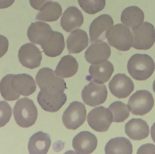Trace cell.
I'll return each instance as SVG.
<instances>
[{
	"label": "cell",
	"mask_w": 155,
	"mask_h": 154,
	"mask_svg": "<svg viewBox=\"0 0 155 154\" xmlns=\"http://www.w3.org/2000/svg\"><path fill=\"white\" fill-rule=\"evenodd\" d=\"M151 134L152 139L155 143V123L151 127Z\"/></svg>",
	"instance_id": "36"
},
{
	"label": "cell",
	"mask_w": 155,
	"mask_h": 154,
	"mask_svg": "<svg viewBox=\"0 0 155 154\" xmlns=\"http://www.w3.org/2000/svg\"><path fill=\"white\" fill-rule=\"evenodd\" d=\"M154 105L152 94L146 90H140L134 93L129 98L128 108L132 114L143 116L149 113Z\"/></svg>",
	"instance_id": "5"
},
{
	"label": "cell",
	"mask_w": 155,
	"mask_h": 154,
	"mask_svg": "<svg viewBox=\"0 0 155 154\" xmlns=\"http://www.w3.org/2000/svg\"><path fill=\"white\" fill-rule=\"evenodd\" d=\"M111 54V48L106 42H94L85 52V58L90 64H101L107 61Z\"/></svg>",
	"instance_id": "13"
},
{
	"label": "cell",
	"mask_w": 155,
	"mask_h": 154,
	"mask_svg": "<svg viewBox=\"0 0 155 154\" xmlns=\"http://www.w3.org/2000/svg\"><path fill=\"white\" fill-rule=\"evenodd\" d=\"M12 108L5 101H0V127L5 126L11 119Z\"/></svg>",
	"instance_id": "31"
},
{
	"label": "cell",
	"mask_w": 155,
	"mask_h": 154,
	"mask_svg": "<svg viewBox=\"0 0 155 154\" xmlns=\"http://www.w3.org/2000/svg\"><path fill=\"white\" fill-rule=\"evenodd\" d=\"M107 94V89L104 84L92 81L82 90V99L86 105L95 107L105 102Z\"/></svg>",
	"instance_id": "9"
},
{
	"label": "cell",
	"mask_w": 155,
	"mask_h": 154,
	"mask_svg": "<svg viewBox=\"0 0 155 154\" xmlns=\"http://www.w3.org/2000/svg\"><path fill=\"white\" fill-rule=\"evenodd\" d=\"M78 69V62L71 55L62 57L55 69V73L63 78H70L75 75Z\"/></svg>",
	"instance_id": "25"
},
{
	"label": "cell",
	"mask_w": 155,
	"mask_h": 154,
	"mask_svg": "<svg viewBox=\"0 0 155 154\" xmlns=\"http://www.w3.org/2000/svg\"><path fill=\"white\" fill-rule=\"evenodd\" d=\"M51 143V137L48 134L41 131L32 136L29 141L28 149L31 154H46Z\"/></svg>",
	"instance_id": "22"
},
{
	"label": "cell",
	"mask_w": 155,
	"mask_h": 154,
	"mask_svg": "<svg viewBox=\"0 0 155 154\" xmlns=\"http://www.w3.org/2000/svg\"><path fill=\"white\" fill-rule=\"evenodd\" d=\"M87 33L82 30L74 31L68 36L66 40L69 53L77 54L84 50L88 45Z\"/></svg>",
	"instance_id": "23"
},
{
	"label": "cell",
	"mask_w": 155,
	"mask_h": 154,
	"mask_svg": "<svg viewBox=\"0 0 155 154\" xmlns=\"http://www.w3.org/2000/svg\"><path fill=\"white\" fill-rule=\"evenodd\" d=\"M114 23L113 18L107 14H102L94 19L89 27L90 42L104 40L107 31L113 26Z\"/></svg>",
	"instance_id": "10"
},
{
	"label": "cell",
	"mask_w": 155,
	"mask_h": 154,
	"mask_svg": "<svg viewBox=\"0 0 155 154\" xmlns=\"http://www.w3.org/2000/svg\"><path fill=\"white\" fill-rule=\"evenodd\" d=\"M137 154H155V145L153 144H146L138 149Z\"/></svg>",
	"instance_id": "33"
},
{
	"label": "cell",
	"mask_w": 155,
	"mask_h": 154,
	"mask_svg": "<svg viewBox=\"0 0 155 154\" xmlns=\"http://www.w3.org/2000/svg\"><path fill=\"white\" fill-rule=\"evenodd\" d=\"M53 33L54 31L51 26L43 22L32 23L27 30V36L30 41L41 45L47 42Z\"/></svg>",
	"instance_id": "14"
},
{
	"label": "cell",
	"mask_w": 155,
	"mask_h": 154,
	"mask_svg": "<svg viewBox=\"0 0 155 154\" xmlns=\"http://www.w3.org/2000/svg\"><path fill=\"white\" fill-rule=\"evenodd\" d=\"M86 114L85 106L83 103L72 102L63 113V123L67 129L76 130L84 123Z\"/></svg>",
	"instance_id": "6"
},
{
	"label": "cell",
	"mask_w": 155,
	"mask_h": 154,
	"mask_svg": "<svg viewBox=\"0 0 155 154\" xmlns=\"http://www.w3.org/2000/svg\"><path fill=\"white\" fill-rule=\"evenodd\" d=\"M14 75H6L0 82V93L4 99L7 101H14L20 97V94L16 93L12 88L11 81Z\"/></svg>",
	"instance_id": "28"
},
{
	"label": "cell",
	"mask_w": 155,
	"mask_h": 154,
	"mask_svg": "<svg viewBox=\"0 0 155 154\" xmlns=\"http://www.w3.org/2000/svg\"><path fill=\"white\" fill-rule=\"evenodd\" d=\"M114 71V67L110 61L98 64H92L89 67V76L86 79L93 80L98 84H104L110 80Z\"/></svg>",
	"instance_id": "18"
},
{
	"label": "cell",
	"mask_w": 155,
	"mask_h": 154,
	"mask_svg": "<svg viewBox=\"0 0 155 154\" xmlns=\"http://www.w3.org/2000/svg\"><path fill=\"white\" fill-rule=\"evenodd\" d=\"M41 46L48 57L54 58L60 56L65 48L64 37L61 33L54 31L51 38Z\"/></svg>",
	"instance_id": "24"
},
{
	"label": "cell",
	"mask_w": 155,
	"mask_h": 154,
	"mask_svg": "<svg viewBox=\"0 0 155 154\" xmlns=\"http://www.w3.org/2000/svg\"><path fill=\"white\" fill-rule=\"evenodd\" d=\"M35 79L41 91L49 96H59L67 88L64 79L57 76L55 71L50 68L41 69Z\"/></svg>",
	"instance_id": "1"
},
{
	"label": "cell",
	"mask_w": 155,
	"mask_h": 154,
	"mask_svg": "<svg viewBox=\"0 0 155 154\" xmlns=\"http://www.w3.org/2000/svg\"><path fill=\"white\" fill-rule=\"evenodd\" d=\"M11 84L16 93L24 96L32 95L36 89V84L33 78L25 73L14 75Z\"/></svg>",
	"instance_id": "16"
},
{
	"label": "cell",
	"mask_w": 155,
	"mask_h": 154,
	"mask_svg": "<svg viewBox=\"0 0 155 154\" xmlns=\"http://www.w3.org/2000/svg\"><path fill=\"white\" fill-rule=\"evenodd\" d=\"M88 125L94 131L105 132L109 129L113 122V116L109 109L103 106L97 107L87 115Z\"/></svg>",
	"instance_id": "7"
},
{
	"label": "cell",
	"mask_w": 155,
	"mask_h": 154,
	"mask_svg": "<svg viewBox=\"0 0 155 154\" xmlns=\"http://www.w3.org/2000/svg\"><path fill=\"white\" fill-rule=\"evenodd\" d=\"M108 109L112 112L113 122L115 123L124 122L130 115L127 105L121 101L114 102L109 106Z\"/></svg>",
	"instance_id": "29"
},
{
	"label": "cell",
	"mask_w": 155,
	"mask_h": 154,
	"mask_svg": "<svg viewBox=\"0 0 155 154\" xmlns=\"http://www.w3.org/2000/svg\"><path fill=\"white\" fill-rule=\"evenodd\" d=\"M125 131L127 136L133 140H141L149 136L150 130L147 123L140 118H133L125 125Z\"/></svg>",
	"instance_id": "20"
},
{
	"label": "cell",
	"mask_w": 155,
	"mask_h": 154,
	"mask_svg": "<svg viewBox=\"0 0 155 154\" xmlns=\"http://www.w3.org/2000/svg\"><path fill=\"white\" fill-rule=\"evenodd\" d=\"M9 47V42L5 36L0 34V58L7 52Z\"/></svg>",
	"instance_id": "32"
},
{
	"label": "cell",
	"mask_w": 155,
	"mask_h": 154,
	"mask_svg": "<svg viewBox=\"0 0 155 154\" xmlns=\"http://www.w3.org/2000/svg\"><path fill=\"white\" fill-rule=\"evenodd\" d=\"M133 48L146 50L151 49L155 42V29L153 24L144 22L139 28L133 30Z\"/></svg>",
	"instance_id": "8"
},
{
	"label": "cell",
	"mask_w": 155,
	"mask_h": 154,
	"mask_svg": "<svg viewBox=\"0 0 155 154\" xmlns=\"http://www.w3.org/2000/svg\"><path fill=\"white\" fill-rule=\"evenodd\" d=\"M37 99L43 109L47 112L54 113L62 107L66 103L67 98L64 93L59 96H49L41 90L38 93Z\"/></svg>",
	"instance_id": "19"
},
{
	"label": "cell",
	"mask_w": 155,
	"mask_h": 154,
	"mask_svg": "<svg viewBox=\"0 0 155 154\" xmlns=\"http://www.w3.org/2000/svg\"><path fill=\"white\" fill-rule=\"evenodd\" d=\"M127 68L133 78L137 80H145L150 78L154 72L155 64L149 55L136 54L128 60Z\"/></svg>",
	"instance_id": "2"
},
{
	"label": "cell",
	"mask_w": 155,
	"mask_h": 154,
	"mask_svg": "<svg viewBox=\"0 0 155 154\" xmlns=\"http://www.w3.org/2000/svg\"><path fill=\"white\" fill-rule=\"evenodd\" d=\"M112 94L119 99L130 96L134 89V85L130 78L124 74H117L114 76L108 84Z\"/></svg>",
	"instance_id": "12"
},
{
	"label": "cell",
	"mask_w": 155,
	"mask_h": 154,
	"mask_svg": "<svg viewBox=\"0 0 155 154\" xmlns=\"http://www.w3.org/2000/svg\"><path fill=\"white\" fill-rule=\"evenodd\" d=\"M153 90L155 93V79L154 81L153 84Z\"/></svg>",
	"instance_id": "37"
},
{
	"label": "cell",
	"mask_w": 155,
	"mask_h": 154,
	"mask_svg": "<svg viewBox=\"0 0 155 154\" xmlns=\"http://www.w3.org/2000/svg\"><path fill=\"white\" fill-rule=\"evenodd\" d=\"M62 13L61 6L57 2H48L42 6L35 17V20L53 22L57 20Z\"/></svg>",
	"instance_id": "26"
},
{
	"label": "cell",
	"mask_w": 155,
	"mask_h": 154,
	"mask_svg": "<svg viewBox=\"0 0 155 154\" xmlns=\"http://www.w3.org/2000/svg\"><path fill=\"white\" fill-rule=\"evenodd\" d=\"M15 0H0V9H5L11 6Z\"/></svg>",
	"instance_id": "35"
},
{
	"label": "cell",
	"mask_w": 155,
	"mask_h": 154,
	"mask_svg": "<svg viewBox=\"0 0 155 154\" xmlns=\"http://www.w3.org/2000/svg\"><path fill=\"white\" fill-rule=\"evenodd\" d=\"M52 0H29L30 5L32 8L36 10H41L46 2Z\"/></svg>",
	"instance_id": "34"
},
{
	"label": "cell",
	"mask_w": 155,
	"mask_h": 154,
	"mask_svg": "<svg viewBox=\"0 0 155 154\" xmlns=\"http://www.w3.org/2000/svg\"><path fill=\"white\" fill-rule=\"evenodd\" d=\"M18 57L22 65L31 69L40 67L42 59L40 49L35 44L31 43H26L21 47Z\"/></svg>",
	"instance_id": "11"
},
{
	"label": "cell",
	"mask_w": 155,
	"mask_h": 154,
	"mask_svg": "<svg viewBox=\"0 0 155 154\" xmlns=\"http://www.w3.org/2000/svg\"><path fill=\"white\" fill-rule=\"evenodd\" d=\"M83 23V14L75 6L68 7L64 12L61 20L62 28L67 32H71L80 28Z\"/></svg>",
	"instance_id": "17"
},
{
	"label": "cell",
	"mask_w": 155,
	"mask_h": 154,
	"mask_svg": "<svg viewBox=\"0 0 155 154\" xmlns=\"http://www.w3.org/2000/svg\"><path fill=\"white\" fill-rule=\"evenodd\" d=\"M106 38L110 46L121 51H127L133 46L132 33L122 24L112 26L107 33Z\"/></svg>",
	"instance_id": "4"
},
{
	"label": "cell",
	"mask_w": 155,
	"mask_h": 154,
	"mask_svg": "<svg viewBox=\"0 0 155 154\" xmlns=\"http://www.w3.org/2000/svg\"><path fill=\"white\" fill-rule=\"evenodd\" d=\"M133 151V145L131 142L124 137H116L111 139L105 147L106 154H132Z\"/></svg>",
	"instance_id": "27"
},
{
	"label": "cell",
	"mask_w": 155,
	"mask_h": 154,
	"mask_svg": "<svg viewBox=\"0 0 155 154\" xmlns=\"http://www.w3.org/2000/svg\"><path fill=\"white\" fill-rule=\"evenodd\" d=\"M13 114L18 125L27 128L35 124L38 117V110L31 99L23 98L15 103L13 108Z\"/></svg>",
	"instance_id": "3"
},
{
	"label": "cell",
	"mask_w": 155,
	"mask_h": 154,
	"mask_svg": "<svg viewBox=\"0 0 155 154\" xmlns=\"http://www.w3.org/2000/svg\"><path fill=\"white\" fill-rule=\"evenodd\" d=\"M78 4L84 11L94 14L104 8L106 0H78Z\"/></svg>",
	"instance_id": "30"
},
{
	"label": "cell",
	"mask_w": 155,
	"mask_h": 154,
	"mask_svg": "<svg viewBox=\"0 0 155 154\" xmlns=\"http://www.w3.org/2000/svg\"><path fill=\"white\" fill-rule=\"evenodd\" d=\"M97 139L96 137L88 131H82L74 138L72 146L76 153L89 154L97 148Z\"/></svg>",
	"instance_id": "15"
},
{
	"label": "cell",
	"mask_w": 155,
	"mask_h": 154,
	"mask_svg": "<svg viewBox=\"0 0 155 154\" xmlns=\"http://www.w3.org/2000/svg\"><path fill=\"white\" fill-rule=\"evenodd\" d=\"M144 14L137 6H129L122 12L121 20L122 23L132 30H136L143 24Z\"/></svg>",
	"instance_id": "21"
}]
</instances>
